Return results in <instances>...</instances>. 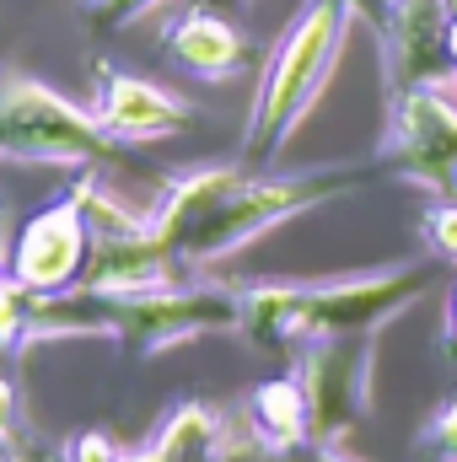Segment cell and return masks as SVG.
<instances>
[{
	"label": "cell",
	"mask_w": 457,
	"mask_h": 462,
	"mask_svg": "<svg viewBox=\"0 0 457 462\" xmlns=\"http://www.w3.org/2000/svg\"><path fill=\"white\" fill-rule=\"evenodd\" d=\"M103 307L114 318V345H124L140 360L167 355L189 339L237 334V285L205 280V274H189V280H173L156 291H135V296H114Z\"/></svg>",
	"instance_id": "4"
},
{
	"label": "cell",
	"mask_w": 457,
	"mask_h": 462,
	"mask_svg": "<svg viewBox=\"0 0 457 462\" xmlns=\"http://www.w3.org/2000/svg\"><path fill=\"white\" fill-rule=\"evenodd\" d=\"M92 247H98V231L87 221L81 199L65 189V194H54L49 205H38V210L22 221L11 253H5V274L22 280V285L38 291V296H70V291H81V280H87Z\"/></svg>",
	"instance_id": "8"
},
{
	"label": "cell",
	"mask_w": 457,
	"mask_h": 462,
	"mask_svg": "<svg viewBox=\"0 0 457 462\" xmlns=\"http://www.w3.org/2000/svg\"><path fill=\"white\" fill-rule=\"evenodd\" d=\"M447 16H457V0H447Z\"/></svg>",
	"instance_id": "27"
},
{
	"label": "cell",
	"mask_w": 457,
	"mask_h": 462,
	"mask_svg": "<svg viewBox=\"0 0 457 462\" xmlns=\"http://www.w3.org/2000/svg\"><path fill=\"white\" fill-rule=\"evenodd\" d=\"M447 54H452V65H457V16H447Z\"/></svg>",
	"instance_id": "24"
},
{
	"label": "cell",
	"mask_w": 457,
	"mask_h": 462,
	"mask_svg": "<svg viewBox=\"0 0 457 462\" xmlns=\"http://www.w3.org/2000/svg\"><path fill=\"white\" fill-rule=\"evenodd\" d=\"M377 167V162H371ZM371 167L340 162V167H307V172H253L242 162H210L183 167L162 183L156 205L145 210V231L194 274L221 263L231 253L253 247L264 231L285 226L307 210H323L329 199L355 194L371 183Z\"/></svg>",
	"instance_id": "1"
},
{
	"label": "cell",
	"mask_w": 457,
	"mask_h": 462,
	"mask_svg": "<svg viewBox=\"0 0 457 462\" xmlns=\"http://www.w3.org/2000/svg\"><path fill=\"white\" fill-rule=\"evenodd\" d=\"M242 425H247L253 447L269 452L275 462L312 447V414H307V393H302L296 371H285L275 382H258L242 398Z\"/></svg>",
	"instance_id": "14"
},
{
	"label": "cell",
	"mask_w": 457,
	"mask_h": 462,
	"mask_svg": "<svg viewBox=\"0 0 457 462\" xmlns=\"http://www.w3.org/2000/svg\"><path fill=\"white\" fill-rule=\"evenodd\" d=\"M60 462H129V452L118 447L108 430H98V425H87V430H76L70 441H65V452Z\"/></svg>",
	"instance_id": "19"
},
{
	"label": "cell",
	"mask_w": 457,
	"mask_h": 462,
	"mask_svg": "<svg viewBox=\"0 0 457 462\" xmlns=\"http://www.w3.org/2000/svg\"><path fill=\"white\" fill-rule=\"evenodd\" d=\"M452 92H457V76H452Z\"/></svg>",
	"instance_id": "28"
},
{
	"label": "cell",
	"mask_w": 457,
	"mask_h": 462,
	"mask_svg": "<svg viewBox=\"0 0 457 462\" xmlns=\"http://www.w3.org/2000/svg\"><path fill=\"white\" fill-rule=\"evenodd\" d=\"M420 242L436 263H452L457 269V199H436L425 216H420Z\"/></svg>",
	"instance_id": "17"
},
{
	"label": "cell",
	"mask_w": 457,
	"mask_h": 462,
	"mask_svg": "<svg viewBox=\"0 0 457 462\" xmlns=\"http://www.w3.org/2000/svg\"><path fill=\"white\" fill-rule=\"evenodd\" d=\"M124 140L103 129V118L49 81L0 76V156L11 162H49V167H108L124 162Z\"/></svg>",
	"instance_id": "3"
},
{
	"label": "cell",
	"mask_w": 457,
	"mask_h": 462,
	"mask_svg": "<svg viewBox=\"0 0 457 462\" xmlns=\"http://www.w3.org/2000/svg\"><path fill=\"white\" fill-rule=\"evenodd\" d=\"M291 371L307 393L312 447H350L355 430L371 420V371H377V334H329L307 339L291 355Z\"/></svg>",
	"instance_id": "6"
},
{
	"label": "cell",
	"mask_w": 457,
	"mask_h": 462,
	"mask_svg": "<svg viewBox=\"0 0 457 462\" xmlns=\"http://www.w3.org/2000/svg\"><path fill=\"white\" fill-rule=\"evenodd\" d=\"M162 49H167V60H173L183 76L210 81V87H227V81H237V76L253 65L247 32H242L231 16L210 11V5L178 11V16L167 22V32H162Z\"/></svg>",
	"instance_id": "11"
},
{
	"label": "cell",
	"mask_w": 457,
	"mask_h": 462,
	"mask_svg": "<svg viewBox=\"0 0 457 462\" xmlns=\"http://www.w3.org/2000/svg\"><path fill=\"white\" fill-rule=\"evenodd\" d=\"M350 22H355L350 0H307L291 16V27L280 32V43L264 60L253 108H247V124H242V145H237L242 167L269 172L280 162V151L291 145V134L307 124V114L318 108V97L334 81V65H340V54H344Z\"/></svg>",
	"instance_id": "2"
},
{
	"label": "cell",
	"mask_w": 457,
	"mask_h": 462,
	"mask_svg": "<svg viewBox=\"0 0 457 462\" xmlns=\"http://www.w3.org/2000/svg\"><path fill=\"white\" fill-rule=\"evenodd\" d=\"M280 462H355L344 447H302V452H291V457H280Z\"/></svg>",
	"instance_id": "20"
},
{
	"label": "cell",
	"mask_w": 457,
	"mask_h": 462,
	"mask_svg": "<svg viewBox=\"0 0 457 462\" xmlns=\"http://www.w3.org/2000/svg\"><path fill=\"white\" fill-rule=\"evenodd\" d=\"M194 269H183L151 231H129V236H98L81 296L92 301H114V296H135V291H156L173 280H189Z\"/></svg>",
	"instance_id": "12"
},
{
	"label": "cell",
	"mask_w": 457,
	"mask_h": 462,
	"mask_svg": "<svg viewBox=\"0 0 457 462\" xmlns=\"http://www.w3.org/2000/svg\"><path fill=\"white\" fill-rule=\"evenodd\" d=\"M129 462H135V457H129Z\"/></svg>",
	"instance_id": "29"
},
{
	"label": "cell",
	"mask_w": 457,
	"mask_h": 462,
	"mask_svg": "<svg viewBox=\"0 0 457 462\" xmlns=\"http://www.w3.org/2000/svg\"><path fill=\"white\" fill-rule=\"evenodd\" d=\"M0 462H11V452H5V441H0Z\"/></svg>",
	"instance_id": "26"
},
{
	"label": "cell",
	"mask_w": 457,
	"mask_h": 462,
	"mask_svg": "<svg viewBox=\"0 0 457 462\" xmlns=\"http://www.w3.org/2000/svg\"><path fill=\"white\" fill-rule=\"evenodd\" d=\"M0 280H5V199H0Z\"/></svg>",
	"instance_id": "23"
},
{
	"label": "cell",
	"mask_w": 457,
	"mask_h": 462,
	"mask_svg": "<svg viewBox=\"0 0 457 462\" xmlns=\"http://www.w3.org/2000/svg\"><path fill=\"white\" fill-rule=\"evenodd\" d=\"M92 114L124 145H156V140L183 134L200 118V108L162 81H145L135 70H118V65L98 60L92 65Z\"/></svg>",
	"instance_id": "10"
},
{
	"label": "cell",
	"mask_w": 457,
	"mask_h": 462,
	"mask_svg": "<svg viewBox=\"0 0 457 462\" xmlns=\"http://www.w3.org/2000/svg\"><path fill=\"white\" fill-rule=\"evenodd\" d=\"M167 0H81V16H87V27L92 32H124V27H135V22H145L151 11H162Z\"/></svg>",
	"instance_id": "16"
},
{
	"label": "cell",
	"mask_w": 457,
	"mask_h": 462,
	"mask_svg": "<svg viewBox=\"0 0 457 462\" xmlns=\"http://www.w3.org/2000/svg\"><path fill=\"white\" fill-rule=\"evenodd\" d=\"M11 425H16V393H11V382H0V441L11 436Z\"/></svg>",
	"instance_id": "21"
},
{
	"label": "cell",
	"mask_w": 457,
	"mask_h": 462,
	"mask_svg": "<svg viewBox=\"0 0 457 462\" xmlns=\"http://www.w3.org/2000/svg\"><path fill=\"white\" fill-rule=\"evenodd\" d=\"M377 43H382V76L387 92L442 81L452 87V54H447V0H382L371 11Z\"/></svg>",
	"instance_id": "9"
},
{
	"label": "cell",
	"mask_w": 457,
	"mask_h": 462,
	"mask_svg": "<svg viewBox=\"0 0 457 462\" xmlns=\"http://www.w3.org/2000/svg\"><path fill=\"white\" fill-rule=\"evenodd\" d=\"M350 5H355V16H371V11H377L382 0H350Z\"/></svg>",
	"instance_id": "25"
},
{
	"label": "cell",
	"mask_w": 457,
	"mask_h": 462,
	"mask_svg": "<svg viewBox=\"0 0 457 462\" xmlns=\"http://www.w3.org/2000/svg\"><path fill=\"white\" fill-rule=\"evenodd\" d=\"M377 172L415 183L436 199H457V92L420 81L387 92V129L377 145Z\"/></svg>",
	"instance_id": "5"
},
{
	"label": "cell",
	"mask_w": 457,
	"mask_h": 462,
	"mask_svg": "<svg viewBox=\"0 0 457 462\" xmlns=\"http://www.w3.org/2000/svg\"><path fill=\"white\" fill-rule=\"evenodd\" d=\"M431 285H436V263H387L366 274L302 280V345L329 334H382Z\"/></svg>",
	"instance_id": "7"
},
{
	"label": "cell",
	"mask_w": 457,
	"mask_h": 462,
	"mask_svg": "<svg viewBox=\"0 0 457 462\" xmlns=\"http://www.w3.org/2000/svg\"><path fill=\"white\" fill-rule=\"evenodd\" d=\"M135 462H231L237 457V436H231L227 414L210 403H173L156 425V436L145 447L129 452Z\"/></svg>",
	"instance_id": "13"
},
{
	"label": "cell",
	"mask_w": 457,
	"mask_h": 462,
	"mask_svg": "<svg viewBox=\"0 0 457 462\" xmlns=\"http://www.w3.org/2000/svg\"><path fill=\"white\" fill-rule=\"evenodd\" d=\"M420 452L431 462H457V398H447L425 425H420Z\"/></svg>",
	"instance_id": "18"
},
{
	"label": "cell",
	"mask_w": 457,
	"mask_h": 462,
	"mask_svg": "<svg viewBox=\"0 0 457 462\" xmlns=\"http://www.w3.org/2000/svg\"><path fill=\"white\" fill-rule=\"evenodd\" d=\"M442 334H447V349L457 355V285H452V296H447V312H442Z\"/></svg>",
	"instance_id": "22"
},
{
	"label": "cell",
	"mask_w": 457,
	"mask_h": 462,
	"mask_svg": "<svg viewBox=\"0 0 457 462\" xmlns=\"http://www.w3.org/2000/svg\"><path fill=\"white\" fill-rule=\"evenodd\" d=\"M237 339H247L258 355H296V345H302V280L237 285Z\"/></svg>",
	"instance_id": "15"
}]
</instances>
